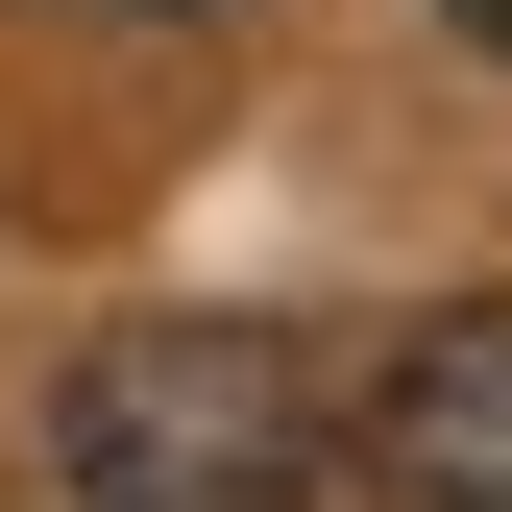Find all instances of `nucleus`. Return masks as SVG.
Masks as SVG:
<instances>
[{
    "label": "nucleus",
    "instance_id": "nucleus-3",
    "mask_svg": "<svg viewBox=\"0 0 512 512\" xmlns=\"http://www.w3.org/2000/svg\"><path fill=\"white\" fill-rule=\"evenodd\" d=\"M98 25H244V0H98Z\"/></svg>",
    "mask_w": 512,
    "mask_h": 512
},
{
    "label": "nucleus",
    "instance_id": "nucleus-2",
    "mask_svg": "<svg viewBox=\"0 0 512 512\" xmlns=\"http://www.w3.org/2000/svg\"><path fill=\"white\" fill-rule=\"evenodd\" d=\"M342 488L366 512H512V293H439L342 415Z\"/></svg>",
    "mask_w": 512,
    "mask_h": 512
},
{
    "label": "nucleus",
    "instance_id": "nucleus-4",
    "mask_svg": "<svg viewBox=\"0 0 512 512\" xmlns=\"http://www.w3.org/2000/svg\"><path fill=\"white\" fill-rule=\"evenodd\" d=\"M464 25H488V49H512V0H464Z\"/></svg>",
    "mask_w": 512,
    "mask_h": 512
},
{
    "label": "nucleus",
    "instance_id": "nucleus-1",
    "mask_svg": "<svg viewBox=\"0 0 512 512\" xmlns=\"http://www.w3.org/2000/svg\"><path fill=\"white\" fill-rule=\"evenodd\" d=\"M49 488L74 512H317L342 488V366L293 317H98L49 366Z\"/></svg>",
    "mask_w": 512,
    "mask_h": 512
}]
</instances>
